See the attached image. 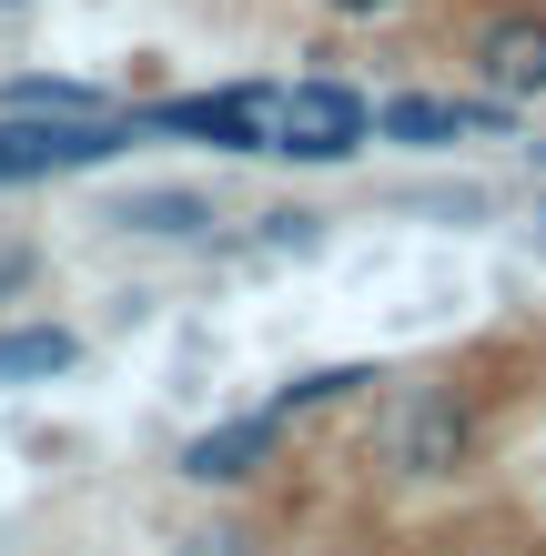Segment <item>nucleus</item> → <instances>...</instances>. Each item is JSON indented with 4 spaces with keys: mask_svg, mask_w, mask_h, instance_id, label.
Instances as JSON below:
<instances>
[{
    "mask_svg": "<svg viewBox=\"0 0 546 556\" xmlns=\"http://www.w3.org/2000/svg\"><path fill=\"white\" fill-rule=\"evenodd\" d=\"M466 132H517V102L496 91H384L374 102V142L395 152H456Z\"/></svg>",
    "mask_w": 546,
    "mask_h": 556,
    "instance_id": "5",
    "label": "nucleus"
},
{
    "mask_svg": "<svg viewBox=\"0 0 546 556\" xmlns=\"http://www.w3.org/2000/svg\"><path fill=\"white\" fill-rule=\"evenodd\" d=\"M466 61H475V91H496V102H546V11L536 0H506L466 30Z\"/></svg>",
    "mask_w": 546,
    "mask_h": 556,
    "instance_id": "6",
    "label": "nucleus"
},
{
    "mask_svg": "<svg viewBox=\"0 0 546 556\" xmlns=\"http://www.w3.org/2000/svg\"><path fill=\"white\" fill-rule=\"evenodd\" d=\"M21 11H41V0H0V21H21Z\"/></svg>",
    "mask_w": 546,
    "mask_h": 556,
    "instance_id": "15",
    "label": "nucleus"
},
{
    "mask_svg": "<svg viewBox=\"0 0 546 556\" xmlns=\"http://www.w3.org/2000/svg\"><path fill=\"white\" fill-rule=\"evenodd\" d=\"M475 405H466V384H395L374 415V466L395 476V485H456L475 466Z\"/></svg>",
    "mask_w": 546,
    "mask_h": 556,
    "instance_id": "1",
    "label": "nucleus"
},
{
    "mask_svg": "<svg viewBox=\"0 0 546 556\" xmlns=\"http://www.w3.org/2000/svg\"><path fill=\"white\" fill-rule=\"evenodd\" d=\"M132 142H142L132 112H0V192L61 182V173H102Z\"/></svg>",
    "mask_w": 546,
    "mask_h": 556,
    "instance_id": "2",
    "label": "nucleus"
},
{
    "mask_svg": "<svg viewBox=\"0 0 546 556\" xmlns=\"http://www.w3.org/2000/svg\"><path fill=\"white\" fill-rule=\"evenodd\" d=\"M314 11H325V21H344V30H374V21H395L405 0H314Z\"/></svg>",
    "mask_w": 546,
    "mask_h": 556,
    "instance_id": "14",
    "label": "nucleus"
},
{
    "mask_svg": "<svg viewBox=\"0 0 546 556\" xmlns=\"http://www.w3.org/2000/svg\"><path fill=\"white\" fill-rule=\"evenodd\" d=\"M365 384H384L374 365H304V375H283L274 384V415L283 425H304V415H325V405H355Z\"/></svg>",
    "mask_w": 546,
    "mask_h": 556,
    "instance_id": "10",
    "label": "nucleus"
},
{
    "mask_svg": "<svg viewBox=\"0 0 546 556\" xmlns=\"http://www.w3.org/2000/svg\"><path fill=\"white\" fill-rule=\"evenodd\" d=\"M72 365H81V334H72V324H51V314L0 324V395H21V384H61Z\"/></svg>",
    "mask_w": 546,
    "mask_h": 556,
    "instance_id": "9",
    "label": "nucleus"
},
{
    "mask_svg": "<svg viewBox=\"0 0 546 556\" xmlns=\"http://www.w3.org/2000/svg\"><path fill=\"white\" fill-rule=\"evenodd\" d=\"M526 152H536V173H546V132H536V142H526Z\"/></svg>",
    "mask_w": 546,
    "mask_h": 556,
    "instance_id": "16",
    "label": "nucleus"
},
{
    "mask_svg": "<svg viewBox=\"0 0 546 556\" xmlns=\"http://www.w3.org/2000/svg\"><path fill=\"white\" fill-rule=\"evenodd\" d=\"M264 253H325V213L274 203V213H264Z\"/></svg>",
    "mask_w": 546,
    "mask_h": 556,
    "instance_id": "12",
    "label": "nucleus"
},
{
    "mask_svg": "<svg viewBox=\"0 0 546 556\" xmlns=\"http://www.w3.org/2000/svg\"><path fill=\"white\" fill-rule=\"evenodd\" d=\"M30 283H41V243H21V233H0V304H21Z\"/></svg>",
    "mask_w": 546,
    "mask_h": 556,
    "instance_id": "13",
    "label": "nucleus"
},
{
    "mask_svg": "<svg viewBox=\"0 0 546 556\" xmlns=\"http://www.w3.org/2000/svg\"><path fill=\"white\" fill-rule=\"evenodd\" d=\"M374 142V102L344 72H304V81H283L274 91V162H294V173H344Z\"/></svg>",
    "mask_w": 546,
    "mask_h": 556,
    "instance_id": "3",
    "label": "nucleus"
},
{
    "mask_svg": "<svg viewBox=\"0 0 546 556\" xmlns=\"http://www.w3.org/2000/svg\"><path fill=\"white\" fill-rule=\"evenodd\" d=\"M0 112H112V91L72 81V72H11L0 81Z\"/></svg>",
    "mask_w": 546,
    "mask_h": 556,
    "instance_id": "11",
    "label": "nucleus"
},
{
    "mask_svg": "<svg viewBox=\"0 0 546 556\" xmlns=\"http://www.w3.org/2000/svg\"><path fill=\"white\" fill-rule=\"evenodd\" d=\"M536 233H546V203H536Z\"/></svg>",
    "mask_w": 546,
    "mask_h": 556,
    "instance_id": "17",
    "label": "nucleus"
},
{
    "mask_svg": "<svg viewBox=\"0 0 546 556\" xmlns=\"http://www.w3.org/2000/svg\"><path fill=\"white\" fill-rule=\"evenodd\" d=\"M213 223H223V203L203 182H132L112 203V233H132V243H203Z\"/></svg>",
    "mask_w": 546,
    "mask_h": 556,
    "instance_id": "8",
    "label": "nucleus"
},
{
    "mask_svg": "<svg viewBox=\"0 0 546 556\" xmlns=\"http://www.w3.org/2000/svg\"><path fill=\"white\" fill-rule=\"evenodd\" d=\"M274 91L283 81H223V91H163V102L132 112L142 142H192L213 162H253L274 142Z\"/></svg>",
    "mask_w": 546,
    "mask_h": 556,
    "instance_id": "4",
    "label": "nucleus"
},
{
    "mask_svg": "<svg viewBox=\"0 0 546 556\" xmlns=\"http://www.w3.org/2000/svg\"><path fill=\"white\" fill-rule=\"evenodd\" d=\"M283 425L274 405H253V415H223V425H203V435H182V485H213V496H233V485H253L264 466H283Z\"/></svg>",
    "mask_w": 546,
    "mask_h": 556,
    "instance_id": "7",
    "label": "nucleus"
}]
</instances>
